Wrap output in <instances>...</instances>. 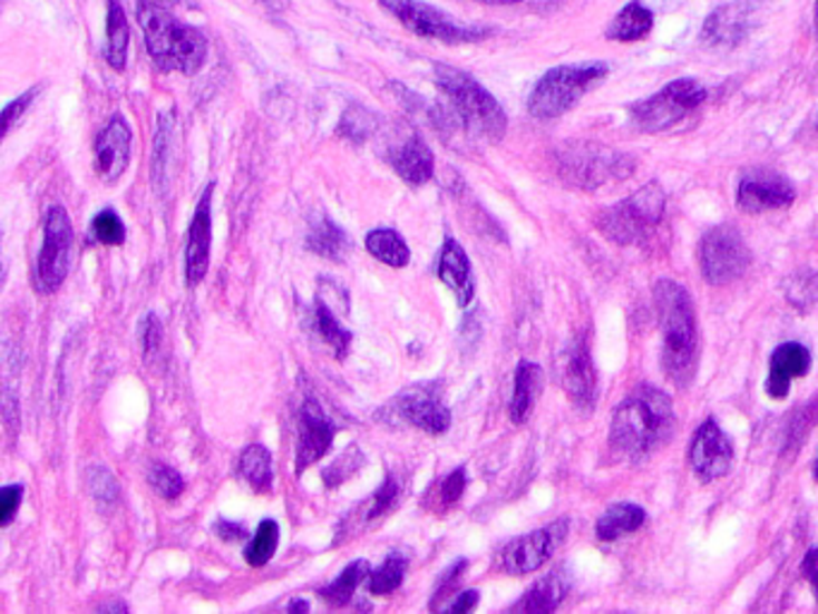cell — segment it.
I'll return each instance as SVG.
<instances>
[{"label":"cell","instance_id":"46","mask_svg":"<svg viewBox=\"0 0 818 614\" xmlns=\"http://www.w3.org/2000/svg\"><path fill=\"white\" fill-rule=\"evenodd\" d=\"M37 91H39L37 87H35V89H29V91H25V94H22L20 99H14L12 104H8V106H6V111H3V135H8V133L12 130V125L18 123V120L25 116L27 106H29L31 101H35V94H37Z\"/></svg>","mask_w":818,"mask_h":614},{"label":"cell","instance_id":"18","mask_svg":"<svg viewBox=\"0 0 818 614\" xmlns=\"http://www.w3.org/2000/svg\"><path fill=\"white\" fill-rule=\"evenodd\" d=\"M130 125L120 114H116L97 137V145H94V166H97V173L104 183L120 181L125 168L130 164Z\"/></svg>","mask_w":818,"mask_h":614},{"label":"cell","instance_id":"29","mask_svg":"<svg viewBox=\"0 0 818 614\" xmlns=\"http://www.w3.org/2000/svg\"><path fill=\"white\" fill-rule=\"evenodd\" d=\"M173 130H176V118L171 114L159 116V128L154 137V159H152V181L159 195H166L171 178V152H173Z\"/></svg>","mask_w":818,"mask_h":614},{"label":"cell","instance_id":"19","mask_svg":"<svg viewBox=\"0 0 818 614\" xmlns=\"http://www.w3.org/2000/svg\"><path fill=\"white\" fill-rule=\"evenodd\" d=\"M212 193L214 183L207 185V191L202 193L195 216L191 222V233H187V247H185V279L191 286L207 276L210 270V250H212Z\"/></svg>","mask_w":818,"mask_h":614},{"label":"cell","instance_id":"50","mask_svg":"<svg viewBox=\"0 0 818 614\" xmlns=\"http://www.w3.org/2000/svg\"><path fill=\"white\" fill-rule=\"evenodd\" d=\"M480 3H490V6H509V3H518V0H480Z\"/></svg>","mask_w":818,"mask_h":614},{"label":"cell","instance_id":"37","mask_svg":"<svg viewBox=\"0 0 818 614\" xmlns=\"http://www.w3.org/2000/svg\"><path fill=\"white\" fill-rule=\"evenodd\" d=\"M377 125H380V120H377V116L372 111L353 104L349 111H343V116H341L339 135L345 137V139H351V142H366L370 135H374Z\"/></svg>","mask_w":818,"mask_h":614},{"label":"cell","instance_id":"8","mask_svg":"<svg viewBox=\"0 0 818 614\" xmlns=\"http://www.w3.org/2000/svg\"><path fill=\"white\" fill-rule=\"evenodd\" d=\"M380 6L389 14H395V18L406 29H411L413 35L430 41L456 46V43H476L490 35V29L459 25L451 14L437 10L428 3H420V0H380Z\"/></svg>","mask_w":818,"mask_h":614},{"label":"cell","instance_id":"36","mask_svg":"<svg viewBox=\"0 0 818 614\" xmlns=\"http://www.w3.org/2000/svg\"><path fill=\"white\" fill-rule=\"evenodd\" d=\"M276 547H279V524L272 522V518H264L255 530V538L245 547V562L260 569V566H264L274 557Z\"/></svg>","mask_w":818,"mask_h":614},{"label":"cell","instance_id":"27","mask_svg":"<svg viewBox=\"0 0 818 614\" xmlns=\"http://www.w3.org/2000/svg\"><path fill=\"white\" fill-rule=\"evenodd\" d=\"M646 518H649L646 511L636 507V504H615V507H610L601 518H597L595 535L597 540L603 543H615L622 535L639 530L646 524Z\"/></svg>","mask_w":818,"mask_h":614},{"label":"cell","instance_id":"42","mask_svg":"<svg viewBox=\"0 0 818 614\" xmlns=\"http://www.w3.org/2000/svg\"><path fill=\"white\" fill-rule=\"evenodd\" d=\"M466 468H456L454 474H449L442 483L437 485V493H435V501H437V509H447L451 507V504H456L461 499L464 490H466Z\"/></svg>","mask_w":818,"mask_h":614},{"label":"cell","instance_id":"48","mask_svg":"<svg viewBox=\"0 0 818 614\" xmlns=\"http://www.w3.org/2000/svg\"><path fill=\"white\" fill-rule=\"evenodd\" d=\"M801 572H805V576L811 581L816 601H818V547L809 549L807 557H805V564H801Z\"/></svg>","mask_w":818,"mask_h":614},{"label":"cell","instance_id":"3","mask_svg":"<svg viewBox=\"0 0 818 614\" xmlns=\"http://www.w3.org/2000/svg\"><path fill=\"white\" fill-rule=\"evenodd\" d=\"M137 20L145 31L147 51L162 70L195 75L207 58V39L199 29L178 22L159 6L139 0Z\"/></svg>","mask_w":818,"mask_h":614},{"label":"cell","instance_id":"12","mask_svg":"<svg viewBox=\"0 0 818 614\" xmlns=\"http://www.w3.org/2000/svg\"><path fill=\"white\" fill-rule=\"evenodd\" d=\"M566 533H569V522H566V518H559V522L549 524L547 528L533 530L528 535H522V538L512 540L505 547V553H501L505 572L514 576L538 572L541 566L555 555V549L564 543Z\"/></svg>","mask_w":818,"mask_h":614},{"label":"cell","instance_id":"1","mask_svg":"<svg viewBox=\"0 0 818 614\" xmlns=\"http://www.w3.org/2000/svg\"><path fill=\"white\" fill-rule=\"evenodd\" d=\"M674 432V411L665 391L651 384L639 387L624 399L612 418L610 445L622 459H646Z\"/></svg>","mask_w":818,"mask_h":614},{"label":"cell","instance_id":"30","mask_svg":"<svg viewBox=\"0 0 818 614\" xmlns=\"http://www.w3.org/2000/svg\"><path fill=\"white\" fill-rule=\"evenodd\" d=\"M366 247L374 260H380L382 264L395 266V270H401L408 262H411V250H408L406 241L395 228H374L368 233L366 238Z\"/></svg>","mask_w":818,"mask_h":614},{"label":"cell","instance_id":"17","mask_svg":"<svg viewBox=\"0 0 818 614\" xmlns=\"http://www.w3.org/2000/svg\"><path fill=\"white\" fill-rule=\"evenodd\" d=\"M399 413L428 435H445L451 425V413L439 397L437 384H413L399 393L395 401Z\"/></svg>","mask_w":818,"mask_h":614},{"label":"cell","instance_id":"45","mask_svg":"<svg viewBox=\"0 0 818 614\" xmlns=\"http://www.w3.org/2000/svg\"><path fill=\"white\" fill-rule=\"evenodd\" d=\"M22 495H25L22 485H6L3 490H0V526L3 528L12 524V518L22 504Z\"/></svg>","mask_w":818,"mask_h":614},{"label":"cell","instance_id":"39","mask_svg":"<svg viewBox=\"0 0 818 614\" xmlns=\"http://www.w3.org/2000/svg\"><path fill=\"white\" fill-rule=\"evenodd\" d=\"M91 235L101 245H123L125 243V224L114 209H104L91 218Z\"/></svg>","mask_w":818,"mask_h":614},{"label":"cell","instance_id":"14","mask_svg":"<svg viewBox=\"0 0 818 614\" xmlns=\"http://www.w3.org/2000/svg\"><path fill=\"white\" fill-rule=\"evenodd\" d=\"M734 459V449L730 437L720 430V425L708 418L705 422H701V428L697 430L694 439H691V449H689V461L691 468L701 483H713L722 476L730 474V466Z\"/></svg>","mask_w":818,"mask_h":614},{"label":"cell","instance_id":"7","mask_svg":"<svg viewBox=\"0 0 818 614\" xmlns=\"http://www.w3.org/2000/svg\"><path fill=\"white\" fill-rule=\"evenodd\" d=\"M703 101L705 89L697 80H674L655 91L653 97L634 104L632 120L639 130L649 135L668 133L682 125L689 116H694Z\"/></svg>","mask_w":818,"mask_h":614},{"label":"cell","instance_id":"13","mask_svg":"<svg viewBox=\"0 0 818 614\" xmlns=\"http://www.w3.org/2000/svg\"><path fill=\"white\" fill-rule=\"evenodd\" d=\"M795 185L776 170H749L739 178L737 204L749 214L788 209L795 202Z\"/></svg>","mask_w":818,"mask_h":614},{"label":"cell","instance_id":"9","mask_svg":"<svg viewBox=\"0 0 818 614\" xmlns=\"http://www.w3.org/2000/svg\"><path fill=\"white\" fill-rule=\"evenodd\" d=\"M559 173L564 181H569L584 191H595L610 178H626L632 170V162L626 154L610 152L607 147L591 145V142H576L566 145L559 154Z\"/></svg>","mask_w":818,"mask_h":614},{"label":"cell","instance_id":"38","mask_svg":"<svg viewBox=\"0 0 818 614\" xmlns=\"http://www.w3.org/2000/svg\"><path fill=\"white\" fill-rule=\"evenodd\" d=\"M785 295H788V301L799 310H809L811 305H816L818 303V272H811V270L795 272L788 281H785Z\"/></svg>","mask_w":818,"mask_h":614},{"label":"cell","instance_id":"32","mask_svg":"<svg viewBox=\"0 0 818 614\" xmlns=\"http://www.w3.org/2000/svg\"><path fill=\"white\" fill-rule=\"evenodd\" d=\"M238 474L245 483L255 487L257 493H270L272 490V454L262 445H250L238 461Z\"/></svg>","mask_w":818,"mask_h":614},{"label":"cell","instance_id":"6","mask_svg":"<svg viewBox=\"0 0 818 614\" xmlns=\"http://www.w3.org/2000/svg\"><path fill=\"white\" fill-rule=\"evenodd\" d=\"M665 214V193L658 183L643 185L632 197L610 207L597 218V228L610 241L620 245H632L643 241V235L653 231Z\"/></svg>","mask_w":818,"mask_h":614},{"label":"cell","instance_id":"5","mask_svg":"<svg viewBox=\"0 0 818 614\" xmlns=\"http://www.w3.org/2000/svg\"><path fill=\"white\" fill-rule=\"evenodd\" d=\"M605 62H576V66H559L547 70L533 87L528 97V111L536 118H557L586 97L607 77Z\"/></svg>","mask_w":818,"mask_h":614},{"label":"cell","instance_id":"44","mask_svg":"<svg viewBox=\"0 0 818 614\" xmlns=\"http://www.w3.org/2000/svg\"><path fill=\"white\" fill-rule=\"evenodd\" d=\"M162 339H164V327H162V320L156 318L154 312L145 314V320L139 322V343H142V351H145V355H147V358H149L152 353L159 351Z\"/></svg>","mask_w":818,"mask_h":614},{"label":"cell","instance_id":"40","mask_svg":"<svg viewBox=\"0 0 818 614\" xmlns=\"http://www.w3.org/2000/svg\"><path fill=\"white\" fill-rule=\"evenodd\" d=\"M401 497V485L395 476H389L380 490H377L372 497H370V504H368V511H366V522H377V518L387 516L391 509H395V504L399 501Z\"/></svg>","mask_w":818,"mask_h":614},{"label":"cell","instance_id":"33","mask_svg":"<svg viewBox=\"0 0 818 614\" xmlns=\"http://www.w3.org/2000/svg\"><path fill=\"white\" fill-rule=\"evenodd\" d=\"M366 578H370V564L366 559H356L351 562L345 569L339 574V578L334 584H329L324 591H320L322 601L329 603L332 607H343L351 603V597L356 595L358 586L363 584Z\"/></svg>","mask_w":818,"mask_h":614},{"label":"cell","instance_id":"35","mask_svg":"<svg viewBox=\"0 0 818 614\" xmlns=\"http://www.w3.org/2000/svg\"><path fill=\"white\" fill-rule=\"evenodd\" d=\"M406 572H408V557L406 555H399V553H391L384 564L380 566V569H374L368 578V591L372 595H389L395 593L406 578Z\"/></svg>","mask_w":818,"mask_h":614},{"label":"cell","instance_id":"4","mask_svg":"<svg viewBox=\"0 0 818 614\" xmlns=\"http://www.w3.org/2000/svg\"><path fill=\"white\" fill-rule=\"evenodd\" d=\"M435 82L447 94L456 123L483 142H499L507 133V114L499 101L468 72L451 66H435Z\"/></svg>","mask_w":818,"mask_h":614},{"label":"cell","instance_id":"52","mask_svg":"<svg viewBox=\"0 0 818 614\" xmlns=\"http://www.w3.org/2000/svg\"><path fill=\"white\" fill-rule=\"evenodd\" d=\"M101 610H120V612H128V607H125L123 603H116V605H104Z\"/></svg>","mask_w":818,"mask_h":614},{"label":"cell","instance_id":"20","mask_svg":"<svg viewBox=\"0 0 818 614\" xmlns=\"http://www.w3.org/2000/svg\"><path fill=\"white\" fill-rule=\"evenodd\" d=\"M559 372H562V387L566 391V397H569L574 406L581 408V411H586V413L593 411L597 377H595L588 345L584 341H576L564 351Z\"/></svg>","mask_w":818,"mask_h":614},{"label":"cell","instance_id":"31","mask_svg":"<svg viewBox=\"0 0 818 614\" xmlns=\"http://www.w3.org/2000/svg\"><path fill=\"white\" fill-rule=\"evenodd\" d=\"M566 591H569V586H566L564 576L555 572V574L541 578L516 607L524 612H555L562 605Z\"/></svg>","mask_w":818,"mask_h":614},{"label":"cell","instance_id":"41","mask_svg":"<svg viewBox=\"0 0 818 614\" xmlns=\"http://www.w3.org/2000/svg\"><path fill=\"white\" fill-rule=\"evenodd\" d=\"M149 485L159 493L164 499H178L185 490V480L178 474L176 468H171L166 464H154V468L149 470Z\"/></svg>","mask_w":818,"mask_h":614},{"label":"cell","instance_id":"11","mask_svg":"<svg viewBox=\"0 0 818 614\" xmlns=\"http://www.w3.org/2000/svg\"><path fill=\"white\" fill-rule=\"evenodd\" d=\"M699 262L708 283H713V286H726V283H732L739 276H744L751 262V252L737 228L718 226L708 231L701 238Z\"/></svg>","mask_w":818,"mask_h":614},{"label":"cell","instance_id":"26","mask_svg":"<svg viewBox=\"0 0 818 614\" xmlns=\"http://www.w3.org/2000/svg\"><path fill=\"white\" fill-rule=\"evenodd\" d=\"M653 29V12L641 3V0H632L626 3L615 20L607 27V39L612 41H641L651 35Z\"/></svg>","mask_w":818,"mask_h":614},{"label":"cell","instance_id":"53","mask_svg":"<svg viewBox=\"0 0 818 614\" xmlns=\"http://www.w3.org/2000/svg\"><path fill=\"white\" fill-rule=\"evenodd\" d=\"M814 27H816V37H818V0H816V10H814Z\"/></svg>","mask_w":818,"mask_h":614},{"label":"cell","instance_id":"21","mask_svg":"<svg viewBox=\"0 0 818 614\" xmlns=\"http://www.w3.org/2000/svg\"><path fill=\"white\" fill-rule=\"evenodd\" d=\"M811 368V353L807 345L797 341H788L778 345L770 355V370L766 391L770 399H785L790 393V382L795 377H805Z\"/></svg>","mask_w":818,"mask_h":614},{"label":"cell","instance_id":"49","mask_svg":"<svg viewBox=\"0 0 818 614\" xmlns=\"http://www.w3.org/2000/svg\"><path fill=\"white\" fill-rule=\"evenodd\" d=\"M216 533H218V538H222V540H243L245 538V530L241 528V526H235V524H228V522H222V524H218L216 526Z\"/></svg>","mask_w":818,"mask_h":614},{"label":"cell","instance_id":"54","mask_svg":"<svg viewBox=\"0 0 818 614\" xmlns=\"http://www.w3.org/2000/svg\"><path fill=\"white\" fill-rule=\"evenodd\" d=\"M814 476H816V480H818V461H816V468H814Z\"/></svg>","mask_w":818,"mask_h":614},{"label":"cell","instance_id":"2","mask_svg":"<svg viewBox=\"0 0 818 614\" xmlns=\"http://www.w3.org/2000/svg\"><path fill=\"white\" fill-rule=\"evenodd\" d=\"M655 308L663 337V368L678 387H686L699 366V329L694 303L684 286L670 279L658 281Z\"/></svg>","mask_w":818,"mask_h":614},{"label":"cell","instance_id":"51","mask_svg":"<svg viewBox=\"0 0 818 614\" xmlns=\"http://www.w3.org/2000/svg\"><path fill=\"white\" fill-rule=\"evenodd\" d=\"M289 610H293V612H308L310 605L308 603H293Z\"/></svg>","mask_w":818,"mask_h":614},{"label":"cell","instance_id":"43","mask_svg":"<svg viewBox=\"0 0 818 614\" xmlns=\"http://www.w3.org/2000/svg\"><path fill=\"white\" fill-rule=\"evenodd\" d=\"M87 485L91 497H97L99 501L114 504L118 499V483L106 468H91L87 476Z\"/></svg>","mask_w":818,"mask_h":614},{"label":"cell","instance_id":"34","mask_svg":"<svg viewBox=\"0 0 818 614\" xmlns=\"http://www.w3.org/2000/svg\"><path fill=\"white\" fill-rule=\"evenodd\" d=\"M314 327H318L320 337L324 339V343L329 345V349H332L337 360H343L345 355H349L351 343H353V334L337 320V314L332 312V308H329L322 301H318V305H314Z\"/></svg>","mask_w":818,"mask_h":614},{"label":"cell","instance_id":"23","mask_svg":"<svg viewBox=\"0 0 818 614\" xmlns=\"http://www.w3.org/2000/svg\"><path fill=\"white\" fill-rule=\"evenodd\" d=\"M437 276L456 295V303H459V308H468V303L474 301V295H476L474 270H470V260L466 255V250L454 238H447L442 245V252H439Z\"/></svg>","mask_w":818,"mask_h":614},{"label":"cell","instance_id":"24","mask_svg":"<svg viewBox=\"0 0 818 614\" xmlns=\"http://www.w3.org/2000/svg\"><path fill=\"white\" fill-rule=\"evenodd\" d=\"M543 382H545V372L541 366L528 363V360H522V363H518L516 374H514V393H512V403H509L512 422L522 425L530 418L533 408H536V401L543 391Z\"/></svg>","mask_w":818,"mask_h":614},{"label":"cell","instance_id":"28","mask_svg":"<svg viewBox=\"0 0 818 614\" xmlns=\"http://www.w3.org/2000/svg\"><path fill=\"white\" fill-rule=\"evenodd\" d=\"M128 43H130V27L125 18L123 6L118 0H108L106 14V60L114 70H123L125 60H128Z\"/></svg>","mask_w":818,"mask_h":614},{"label":"cell","instance_id":"47","mask_svg":"<svg viewBox=\"0 0 818 614\" xmlns=\"http://www.w3.org/2000/svg\"><path fill=\"white\" fill-rule=\"evenodd\" d=\"M478 601H480V595H478V591H466V593H456V597H454V601L451 603H447V605H442V610L445 612H474L476 607H478Z\"/></svg>","mask_w":818,"mask_h":614},{"label":"cell","instance_id":"10","mask_svg":"<svg viewBox=\"0 0 818 614\" xmlns=\"http://www.w3.org/2000/svg\"><path fill=\"white\" fill-rule=\"evenodd\" d=\"M72 243L75 231L70 224V216L62 207H51L43 222V245L37 257V291L53 293L62 286L72 260Z\"/></svg>","mask_w":818,"mask_h":614},{"label":"cell","instance_id":"15","mask_svg":"<svg viewBox=\"0 0 818 614\" xmlns=\"http://www.w3.org/2000/svg\"><path fill=\"white\" fill-rule=\"evenodd\" d=\"M759 8L761 0H732V3L718 8L703 22V43L713 46V49H734L737 43L747 39L753 22H757Z\"/></svg>","mask_w":818,"mask_h":614},{"label":"cell","instance_id":"25","mask_svg":"<svg viewBox=\"0 0 818 614\" xmlns=\"http://www.w3.org/2000/svg\"><path fill=\"white\" fill-rule=\"evenodd\" d=\"M305 245L308 250L314 252V255L332 260V262H343V257L349 255V250H351L349 235H345V231L337 226L329 216L312 218Z\"/></svg>","mask_w":818,"mask_h":614},{"label":"cell","instance_id":"22","mask_svg":"<svg viewBox=\"0 0 818 614\" xmlns=\"http://www.w3.org/2000/svg\"><path fill=\"white\" fill-rule=\"evenodd\" d=\"M387 162L408 185H425L435 173L432 149L425 145L418 133H411L395 147H389Z\"/></svg>","mask_w":818,"mask_h":614},{"label":"cell","instance_id":"16","mask_svg":"<svg viewBox=\"0 0 818 614\" xmlns=\"http://www.w3.org/2000/svg\"><path fill=\"white\" fill-rule=\"evenodd\" d=\"M334 435L337 428L334 422L327 418L324 408L314 399H305V403L301 406V413H298V447H295L298 476L312 464L324 459L329 449H332Z\"/></svg>","mask_w":818,"mask_h":614}]
</instances>
